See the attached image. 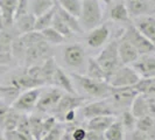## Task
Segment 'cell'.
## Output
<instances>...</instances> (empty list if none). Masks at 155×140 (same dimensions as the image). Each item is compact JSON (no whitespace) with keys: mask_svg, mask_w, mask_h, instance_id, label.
<instances>
[{"mask_svg":"<svg viewBox=\"0 0 155 140\" xmlns=\"http://www.w3.org/2000/svg\"><path fill=\"white\" fill-rule=\"evenodd\" d=\"M71 77L77 82L89 97L97 98L98 101H101V99H107L111 96L112 86L107 82L94 81L92 78L87 77L86 75H81L76 72H71Z\"/></svg>","mask_w":155,"mask_h":140,"instance_id":"cell-1","label":"cell"},{"mask_svg":"<svg viewBox=\"0 0 155 140\" xmlns=\"http://www.w3.org/2000/svg\"><path fill=\"white\" fill-rule=\"evenodd\" d=\"M96 60L104 71L106 76V81L109 82V79L118 70V68L123 65L119 58V54H118V41L113 40L107 46H105V48L99 53Z\"/></svg>","mask_w":155,"mask_h":140,"instance_id":"cell-2","label":"cell"},{"mask_svg":"<svg viewBox=\"0 0 155 140\" xmlns=\"http://www.w3.org/2000/svg\"><path fill=\"white\" fill-rule=\"evenodd\" d=\"M79 19L83 29L91 31L98 27L103 19L99 0H82V11Z\"/></svg>","mask_w":155,"mask_h":140,"instance_id":"cell-3","label":"cell"},{"mask_svg":"<svg viewBox=\"0 0 155 140\" xmlns=\"http://www.w3.org/2000/svg\"><path fill=\"white\" fill-rule=\"evenodd\" d=\"M140 78L141 77L139 74L134 70L133 67L120 65L107 83L112 88H131L139 82Z\"/></svg>","mask_w":155,"mask_h":140,"instance_id":"cell-4","label":"cell"},{"mask_svg":"<svg viewBox=\"0 0 155 140\" xmlns=\"http://www.w3.org/2000/svg\"><path fill=\"white\" fill-rule=\"evenodd\" d=\"M49 57H53L51 48L46 40H43L26 49L23 61L26 63V67L28 68L31 65H38L39 62H45Z\"/></svg>","mask_w":155,"mask_h":140,"instance_id":"cell-5","label":"cell"},{"mask_svg":"<svg viewBox=\"0 0 155 140\" xmlns=\"http://www.w3.org/2000/svg\"><path fill=\"white\" fill-rule=\"evenodd\" d=\"M82 113L86 119H92L96 117H114L118 115V111L107 98V99H101V101L85 104L84 106H82Z\"/></svg>","mask_w":155,"mask_h":140,"instance_id":"cell-6","label":"cell"},{"mask_svg":"<svg viewBox=\"0 0 155 140\" xmlns=\"http://www.w3.org/2000/svg\"><path fill=\"white\" fill-rule=\"evenodd\" d=\"M139 93L138 91L131 86V88H112L111 96L109 97L110 102L116 108V110H127L128 106L132 105L133 101Z\"/></svg>","mask_w":155,"mask_h":140,"instance_id":"cell-7","label":"cell"},{"mask_svg":"<svg viewBox=\"0 0 155 140\" xmlns=\"http://www.w3.org/2000/svg\"><path fill=\"white\" fill-rule=\"evenodd\" d=\"M121 38L126 39L133 47L137 49V52L139 53V55H147L149 53L155 52V47L148 41L141 33H140L133 25H131L125 33L121 35Z\"/></svg>","mask_w":155,"mask_h":140,"instance_id":"cell-8","label":"cell"},{"mask_svg":"<svg viewBox=\"0 0 155 140\" xmlns=\"http://www.w3.org/2000/svg\"><path fill=\"white\" fill-rule=\"evenodd\" d=\"M84 105H85V98L78 95L64 92L56 108L51 111V116H54L56 119H64V115L67 112L71 110H76L77 108H82Z\"/></svg>","mask_w":155,"mask_h":140,"instance_id":"cell-9","label":"cell"},{"mask_svg":"<svg viewBox=\"0 0 155 140\" xmlns=\"http://www.w3.org/2000/svg\"><path fill=\"white\" fill-rule=\"evenodd\" d=\"M41 93H42V89L41 88H35V89H31V90H26V91L20 93V96L16 98V101L12 104V108L18 110L21 113L29 112V111L35 109Z\"/></svg>","mask_w":155,"mask_h":140,"instance_id":"cell-10","label":"cell"},{"mask_svg":"<svg viewBox=\"0 0 155 140\" xmlns=\"http://www.w3.org/2000/svg\"><path fill=\"white\" fill-rule=\"evenodd\" d=\"M63 95H64V92L62 90L57 89V88L49 89L47 91L42 90V93L40 96L35 109L38 110L39 112H42V113L51 112L56 108V105L58 104V102L62 98Z\"/></svg>","mask_w":155,"mask_h":140,"instance_id":"cell-11","label":"cell"},{"mask_svg":"<svg viewBox=\"0 0 155 140\" xmlns=\"http://www.w3.org/2000/svg\"><path fill=\"white\" fill-rule=\"evenodd\" d=\"M63 60L70 68H81L85 62V50L77 43L69 45L63 50Z\"/></svg>","mask_w":155,"mask_h":140,"instance_id":"cell-12","label":"cell"},{"mask_svg":"<svg viewBox=\"0 0 155 140\" xmlns=\"http://www.w3.org/2000/svg\"><path fill=\"white\" fill-rule=\"evenodd\" d=\"M126 8L130 18L137 19L143 15H150L155 12V6L147 0H126Z\"/></svg>","mask_w":155,"mask_h":140,"instance_id":"cell-13","label":"cell"},{"mask_svg":"<svg viewBox=\"0 0 155 140\" xmlns=\"http://www.w3.org/2000/svg\"><path fill=\"white\" fill-rule=\"evenodd\" d=\"M155 47V16L143 15L137 18L133 25Z\"/></svg>","mask_w":155,"mask_h":140,"instance_id":"cell-14","label":"cell"},{"mask_svg":"<svg viewBox=\"0 0 155 140\" xmlns=\"http://www.w3.org/2000/svg\"><path fill=\"white\" fill-rule=\"evenodd\" d=\"M118 54H119V58L123 65L134 63L140 57L139 53L133 47V45H131L127 40L121 36L118 40Z\"/></svg>","mask_w":155,"mask_h":140,"instance_id":"cell-15","label":"cell"},{"mask_svg":"<svg viewBox=\"0 0 155 140\" xmlns=\"http://www.w3.org/2000/svg\"><path fill=\"white\" fill-rule=\"evenodd\" d=\"M134 70L142 78H155V57L154 56H143L138 58L133 64Z\"/></svg>","mask_w":155,"mask_h":140,"instance_id":"cell-16","label":"cell"},{"mask_svg":"<svg viewBox=\"0 0 155 140\" xmlns=\"http://www.w3.org/2000/svg\"><path fill=\"white\" fill-rule=\"evenodd\" d=\"M110 38V28L106 25H99L93 28L86 36V42L91 48H99Z\"/></svg>","mask_w":155,"mask_h":140,"instance_id":"cell-17","label":"cell"},{"mask_svg":"<svg viewBox=\"0 0 155 140\" xmlns=\"http://www.w3.org/2000/svg\"><path fill=\"white\" fill-rule=\"evenodd\" d=\"M53 85H54L55 88H57V89H60V90H62L63 92H65V93L77 95L70 76L64 71V70L61 69L58 65H57V68H56L54 77H53Z\"/></svg>","mask_w":155,"mask_h":140,"instance_id":"cell-18","label":"cell"},{"mask_svg":"<svg viewBox=\"0 0 155 140\" xmlns=\"http://www.w3.org/2000/svg\"><path fill=\"white\" fill-rule=\"evenodd\" d=\"M8 84H12V85L16 86L20 91L23 90H31V89H35V88H41V84L39 82H36L35 79L33 78L27 74V70L25 69L22 72H19V74H15L14 76L11 77V81Z\"/></svg>","mask_w":155,"mask_h":140,"instance_id":"cell-19","label":"cell"},{"mask_svg":"<svg viewBox=\"0 0 155 140\" xmlns=\"http://www.w3.org/2000/svg\"><path fill=\"white\" fill-rule=\"evenodd\" d=\"M18 0H0V13L2 16V22L5 29L14 25Z\"/></svg>","mask_w":155,"mask_h":140,"instance_id":"cell-20","label":"cell"},{"mask_svg":"<svg viewBox=\"0 0 155 140\" xmlns=\"http://www.w3.org/2000/svg\"><path fill=\"white\" fill-rule=\"evenodd\" d=\"M114 120H116V118L112 116L96 117V118H92V119H89V122H87V130L104 133Z\"/></svg>","mask_w":155,"mask_h":140,"instance_id":"cell-21","label":"cell"},{"mask_svg":"<svg viewBox=\"0 0 155 140\" xmlns=\"http://www.w3.org/2000/svg\"><path fill=\"white\" fill-rule=\"evenodd\" d=\"M57 8H58V4L56 1V5L53 8H50L49 11H47L46 13H43L42 15H40L36 18L35 20V26H34V31L36 32H42L46 28L51 27V22H53V19H54L55 14L57 12Z\"/></svg>","mask_w":155,"mask_h":140,"instance_id":"cell-22","label":"cell"},{"mask_svg":"<svg viewBox=\"0 0 155 140\" xmlns=\"http://www.w3.org/2000/svg\"><path fill=\"white\" fill-rule=\"evenodd\" d=\"M35 20H36V16L33 13H28L26 15L20 16L19 19L14 20L15 29L20 33V35L25 34V33L33 32L34 31V26H35Z\"/></svg>","mask_w":155,"mask_h":140,"instance_id":"cell-23","label":"cell"},{"mask_svg":"<svg viewBox=\"0 0 155 140\" xmlns=\"http://www.w3.org/2000/svg\"><path fill=\"white\" fill-rule=\"evenodd\" d=\"M132 109L131 112L133 116L137 119H139L141 117L149 116V109H148V99L143 95H138L135 97V99L132 103Z\"/></svg>","mask_w":155,"mask_h":140,"instance_id":"cell-24","label":"cell"},{"mask_svg":"<svg viewBox=\"0 0 155 140\" xmlns=\"http://www.w3.org/2000/svg\"><path fill=\"white\" fill-rule=\"evenodd\" d=\"M57 14L61 16V19L67 23V26L71 29V32H72L74 34H82V33L84 32L82 25H81V21H78V18L71 15L70 13L65 12V11L62 9L60 6L57 8Z\"/></svg>","mask_w":155,"mask_h":140,"instance_id":"cell-25","label":"cell"},{"mask_svg":"<svg viewBox=\"0 0 155 140\" xmlns=\"http://www.w3.org/2000/svg\"><path fill=\"white\" fill-rule=\"evenodd\" d=\"M57 68V64L55 62L54 57L47 58L45 62L41 64V74H42V79L45 82V85H50L53 84V77Z\"/></svg>","mask_w":155,"mask_h":140,"instance_id":"cell-26","label":"cell"},{"mask_svg":"<svg viewBox=\"0 0 155 140\" xmlns=\"http://www.w3.org/2000/svg\"><path fill=\"white\" fill-rule=\"evenodd\" d=\"M86 76L92 78L94 81H101V82H107L106 76L104 74L103 69L101 68L99 63L97 62L96 58H89L87 60V67H86Z\"/></svg>","mask_w":155,"mask_h":140,"instance_id":"cell-27","label":"cell"},{"mask_svg":"<svg viewBox=\"0 0 155 140\" xmlns=\"http://www.w3.org/2000/svg\"><path fill=\"white\" fill-rule=\"evenodd\" d=\"M110 16L116 22H130L131 18L124 2H118L110 11Z\"/></svg>","mask_w":155,"mask_h":140,"instance_id":"cell-28","label":"cell"},{"mask_svg":"<svg viewBox=\"0 0 155 140\" xmlns=\"http://www.w3.org/2000/svg\"><path fill=\"white\" fill-rule=\"evenodd\" d=\"M21 91L12 84H6V85H0V97L1 101H4L8 105H12L16 98L20 96Z\"/></svg>","mask_w":155,"mask_h":140,"instance_id":"cell-29","label":"cell"},{"mask_svg":"<svg viewBox=\"0 0 155 140\" xmlns=\"http://www.w3.org/2000/svg\"><path fill=\"white\" fill-rule=\"evenodd\" d=\"M105 140H125L124 137V126L120 120L116 119L109 128L104 132Z\"/></svg>","mask_w":155,"mask_h":140,"instance_id":"cell-30","label":"cell"},{"mask_svg":"<svg viewBox=\"0 0 155 140\" xmlns=\"http://www.w3.org/2000/svg\"><path fill=\"white\" fill-rule=\"evenodd\" d=\"M21 115H22L21 112H19L18 110L13 109V108H11V109L8 110L7 115L5 117V120H4V124H2L4 131H5V132L15 131Z\"/></svg>","mask_w":155,"mask_h":140,"instance_id":"cell-31","label":"cell"},{"mask_svg":"<svg viewBox=\"0 0 155 140\" xmlns=\"http://www.w3.org/2000/svg\"><path fill=\"white\" fill-rule=\"evenodd\" d=\"M58 6L70 13L71 15L79 18L82 11V0H56Z\"/></svg>","mask_w":155,"mask_h":140,"instance_id":"cell-32","label":"cell"},{"mask_svg":"<svg viewBox=\"0 0 155 140\" xmlns=\"http://www.w3.org/2000/svg\"><path fill=\"white\" fill-rule=\"evenodd\" d=\"M133 88L139 95H155V78H140V81Z\"/></svg>","mask_w":155,"mask_h":140,"instance_id":"cell-33","label":"cell"},{"mask_svg":"<svg viewBox=\"0 0 155 140\" xmlns=\"http://www.w3.org/2000/svg\"><path fill=\"white\" fill-rule=\"evenodd\" d=\"M56 5V0H34L33 1V14L36 16L42 15Z\"/></svg>","mask_w":155,"mask_h":140,"instance_id":"cell-34","label":"cell"},{"mask_svg":"<svg viewBox=\"0 0 155 140\" xmlns=\"http://www.w3.org/2000/svg\"><path fill=\"white\" fill-rule=\"evenodd\" d=\"M51 27H53V28H54L57 33H60V34L62 35L64 39L71 38V36L74 35V33H72V32H71V29H70L69 27L67 26V23L64 22L62 19H61V16L57 14V12H56V14H55L54 19H53Z\"/></svg>","mask_w":155,"mask_h":140,"instance_id":"cell-35","label":"cell"},{"mask_svg":"<svg viewBox=\"0 0 155 140\" xmlns=\"http://www.w3.org/2000/svg\"><path fill=\"white\" fill-rule=\"evenodd\" d=\"M29 124H31V137L34 140H42V131H43V118L39 116L29 117Z\"/></svg>","mask_w":155,"mask_h":140,"instance_id":"cell-36","label":"cell"},{"mask_svg":"<svg viewBox=\"0 0 155 140\" xmlns=\"http://www.w3.org/2000/svg\"><path fill=\"white\" fill-rule=\"evenodd\" d=\"M40 33L42 34L43 39L46 40L49 45H53V46H55V45H61L62 42H64V40H65L60 33H57V32L55 31L53 27L46 28V29H43V31L40 32Z\"/></svg>","mask_w":155,"mask_h":140,"instance_id":"cell-37","label":"cell"},{"mask_svg":"<svg viewBox=\"0 0 155 140\" xmlns=\"http://www.w3.org/2000/svg\"><path fill=\"white\" fill-rule=\"evenodd\" d=\"M154 127H155V120L153 119V117L145 116V117H141V118H139L137 120V127H135V130L147 134Z\"/></svg>","mask_w":155,"mask_h":140,"instance_id":"cell-38","label":"cell"},{"mask_svg":"<svg viewBox=\"0 0 155 140\" xmlns=\"http://www.w3.org/2000/svg\"><path fill=\"white\" fill-rule=\"evenodd\" d=\"M18 132H20L21 134L26 135L27 138L34 140L33 137H31V124H29V116H27L26 113H22L20 119H19V123H18V126H16V130Z\"/></svg>","mask_w":155,"mask_h":140,"instance_id":"cell-39","label":"cell"},{"mask_svg":"<svg viewBox=\"0 0 155 140\" xmlns=\"http://www.w3.org/2000/svg\"><path fill=\"white\" fill-rule=\"evenodd\" d=\"M120 123L123 124L124 128L128 131H134L137 127V118L133 116V113L128 110H125L121 112V119H119Z\"/></svg>","mask_w":155,"mask_h":140,"instance_id":"cell-40","label":"cell"},{"mask_svg":"<svg viewBox=\"0 0 155 140\" xmlns=\"http://www.w3.org/2000/svg\"><path fill=\"white\" fill-rule=\"evenodd\" d=\"M56 125H57V119H56L54 116H49V117H47V118L43 119V124H42V126H43V131H42V139H43L47 134L54 128Z\"/></svg>","mask_w":155,"mask_h":140,"instance_id":"cell-41","label":"cell"},{"mask_svg":"<svg viewBox=\"0 0 155 140\" xmlns=\"http://www.w3.org/2000/svg\"><path fill=\"white\" fill-rule=\"evenodd\" d=\"M63 133H64L63 127L61 126V125L57 124L42 140H61L62 139Z\"/></svg>","mask_w":155,"mask_h":140,"instance_id":"cell-42","label":"cell"},{"mask_svg":"<svg viewBox=\"0 0 155 140\" xmlns=\"http://www.w3.org/2000/svg\"><path fill=\"white\" fill-rule=\"evenodd\" d=\"M28 0H18V6H16L15 15H14V20L19 19L20 16H23L28 14Z\"/></svg>","mask_w":155,"mask_h":140,"instance_id":"cell-43","label":"cell"},{"mask_svg":"<svg viewBox=\"0 0 155 140\" xmlns=\"http://www.w3.org/2000/svg\"><path fill=\"white\" fill-rule=\"evenodd\" d=\"M71 138L72 140H85L86 130L83 127H74L71 131Z\"/></svg>","mask_w":155,"mask_h":140,"instance_id":"cell-44","label":"cell"},{"mask_svg":"<svg viewBox=\"0 0 155 140\" xmlns=\"http://www.w3.org/2000/svg\"><path fill=\"white\" fill-rule=\"evenodd\" d=\"M4 134L6 140H31L18 131H9V132H5Z\"/></svg>","mask_w":155,"mask_h":140,"instance_id":"cell-45","label":"cell"},{"mask_svg":"<svg viewBox=\"0 0 155 140\" xmlns=\"http://www.w3.org/2000/svg\"><path fill=\"white\" fill-rule=\"evenodd\" d=\"M11 109L9 105L6 104L4 101L0 99V127L2 128V124H4V120H5V117L7 115L8 110Z\"/></svg>","mask_w":155,"mask_h":140,"instance_id":"cell-46","label":"cell"},{"mask_svg":"<svg viewBox=\"0 0 155 140\" xmlns=\"http://www.w3.org/2000/svg\"><path fill=\"white\" fill-rule=\"evenodd\" d=\"M85 140H105V138H104V133L87 130V131H86Z\"/></svg>","mask_w":155,"mask_h":140,"instance_id":"cell-47","label":"cell"},{"mask_svg":"<svg viewBox=\"0 0 155 140\" xmlns=\"http://www.w3.org/2000/svg\"><path fill=\"white\" fill-rule=\"evenodd\" d=\"M132 140H149L146 133L140 132L138 130H134L132 133Z\"/></svg>","mask_w":155,"mask_h":140,"instance_id":"cell-48","label":"cell"},{"mask_svg":"<svg viewBox=\"0 0 155 140\" xmlns=\"http://www.w3.org/2000/svg\"><path fill=\"white\" fill-rule=\"evenodd\" d=\"M75 117H76V110H71V111L67 112V113L64 115V119H63V120H65V122H68V123H71V122L75 120Z\"/></svg>","mask_w":155,"mask_h":140,"instance_id":"cell-49","label":"cell"},{"mask_svg":"<svg viewBox=\"0 0 155 140\" xmlns=\"http://www.w3.org/2000/svg\"><path fill=\"white\" fill-rule=\"evenodd\" d=\"M5 27H4V22H2V16H1V13H0V31H4Z\"/></svg>","mask_w":155,"mask_h":140,"instance_id":"cell-50","label":"cell"},{"mask_svg":"<svg viewBox=\"0 0 155 140\" xmlns=\"http://www.w3.org/2000/svg\"><path fill=\"white\" fill-rule=\"evenodd\" d=\"M0 140H6L5 139V134H4V133H1V132H0Z\"/></svg>","mask_w":155,"mask_h":140,"instance_id":"cell-51","label":"cell"},{"mask_svg":"<svg viewBox=\"0 0 155 140\" xmlns=\"http://www.w3.org/2000/svg\"><path fill=\"white\" fill-rule=\"evenodd\" d=\"M148 2H150V4H152V5H154L155 6V0H147Z\"/></svg>","mask_w":155,"mask_h":140,"instance_id":"cell-52","label":"cell"},{"mask_svg":"<svg viewBox=\"0 0 155 140\" xmlns=\"http://www.w3.org/2000/svg\"><path fill=\"white\" fill-rule=\"evenodd\" d=\"M103 1H104V2H105V4H110V2H112V1H113V0H103Z\"/></svg>","mask_w":155,"mask_h":140,"instance_id":"cell-53","label":"cell"},{"mask_svg":"<svg viewBox=\"0 0 155 140\" xmlns=\"http://www.w3.org/2000/svg\"><path fill=\"white\" fill-rule=\"evenodd\" d=\"M0 68H1V67H0Z\"/></svg>","mask_w":155,"mask_h":140,"instance_id":"cell-54","label":"cell"}]
</instances>
